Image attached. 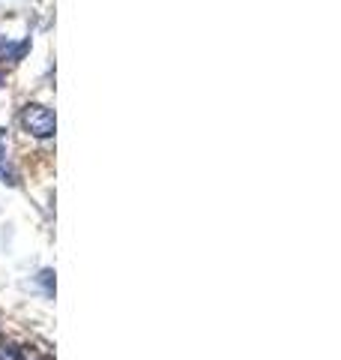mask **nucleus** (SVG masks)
<instances>
[{"label":"nucleus","instance_id":"nucleus-1","mask_svg":"<svg viewBox=\"0 0 341 360\" xmlns=\"http://www.w3.org/2000/svg\"><path fill=\"white\" fill-rule=\"evenodd\" d=\"M21 127H25L33 139H51L54 135V115L51 108H45L39 103H30L21 108Z\"/></svg>","mask_w":341,"mask_h":360},{"label":"nucleus","instance_id":"nucleus-2","mask_svg":"<svg viewBox=\"0 0 341 360\" xmlns=\"http://www.w3.org/2000/svg\"><path fill=\"white\" fill-rule=\"evenodd\" d=\"M0 360H21V352L13 342H4L0 340Z\"/></svg>","mask_w":341,"mask_h":360},{"label":"nucleus","instance_id":"nucleus-3","mask_svg":"<svg viewBox=\"0 0 341 360\" xmlns=\"http://www.w3.org/2000/svg\"><path fill=\"white\" fill-rule=\"evenodd\" d=\"M0 184H9V186H15L18 180H15V174L9 172V168H4V165H0Z\"/></svg>","mask_w":341,"mask_h":360},{"label":"nucleus","instance_id":"nucleus-4","mask_svg":"<svg viewBox=\"0 0 341 360\" xmlns=\"http://www.w3.org/2000/svg\"><path fill=\"white\" fill-rule=\"evenodd\" d=\"M6 148H9V135H6V129H0V162L6 160Z\"/></svg>","mask_w":341,"mask_h":360},{"label":"nucleus","instance_id":"nucleus-5","mask_svg":"<svg viewBox=\"0 0 341 360\" xmlns=\"http://www.w3.org/2000/svg\"><path fill=\"white\" fill-rule=\"evenodd\" d=\"M4 54H6V39H0V60H4Z\"/></svg>","mask_w":341,"mask_h":360}]
</instances>
